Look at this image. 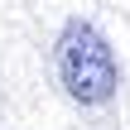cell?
Returning a JSON list of instances; mask_svg holds the SVG:
<instances>
[{
  "instance_id": "cell-1",
  "label": "cell",
  "mask_w": 130,
  "mask_h": 130,
  "mask_svg": "<svg viewBox=\"0 0 130 130\" xmlns=\"http://www.w3.org/2000/svg\"><path fill=\"white\" fill-rule=\"evenodd\" d=\"M58 77H63L68 96L82 101V106L111 101L116 96V58H111V43L92 24L72 19L63 29V39H58Z\"/></svg>"
}]
</instances>
